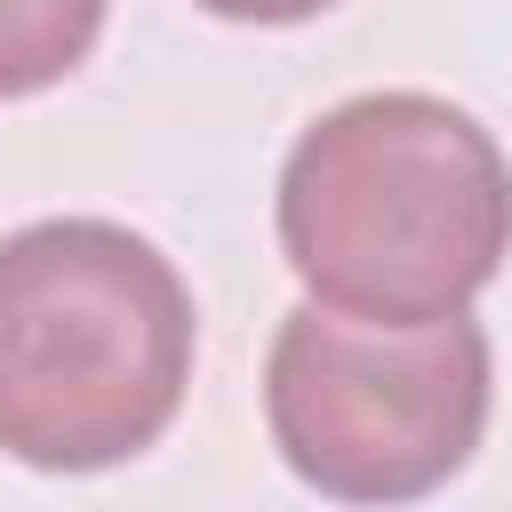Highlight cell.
<instances>
[{
    "instance_id": "cell-1",
    "label": "cell",
    "mask_w": 512,
    "mask_h": 512,
    "mask_svg": "<svg viewBox=\"0 0 512 512\" xmlns=\"http://www.w3.org/2000/svg\"><path fill=\"white\" fill-rule=\"evenodd\" d=\"M272 216L312 304L448 320L512 256V160L464 104L376 88L288 144Z\"/></svg>"
},
{
    "instance_id": "cell-2",
    "label": "cell",
    "mask_w": 512,
    "mask_h": 512,
    "mask_svg": "<svg viewBox=\"0 0 512 512\" xmlns=\"http://www.w3.org/2000/svg\"><path fill=\"white\" fill-rule=\"evenodd\" d=\"M192 288L128 224L48 216L0 240V456L104 472L152 448L192 384Z\"/></svg>"
},
{
    "instance_id": "cell-3",
    "label": "cell",
    "mask_w": 512,
    "mask_h": 512,
    "mask_svg": "<svg viewBox=\"0 0 512 512\" xmlns=\"http://www.w3.org/2000/svg\"><path fill=\"white\" fill-rule=\"evenodd\" d=\"M496 352L472 312L368 320L296 304L264 352V424L288 472L344 504H408L456 480L488 432Z\"/></svg>"
},
{
    "instance_id": "cell-4",
    "label": "cell",
    "mask_w": 512,
    "mask_h": 512,
    "mask_svg": "<svg viewBox=\"0 0 512 512\" xmlns=\"http://www.w3.org/2000/svg\"><path fill=\"white\" fill-rule=\"evenodd\" d=\"M96 32H104V0H0V104L80 72Z\"/></svg>"
},
{
    "instance_id": "cell-5",
    "label": "cell",
    "mask_w": 512,
    "mask_h": 512,
    "mask_svg": "<svg viewBox=\"0 0 512 512\" xmlns=\"http://www.w3.org/2000/svg\"><path fill=\"white\" fill-rule=\"evenodd\" d=\"M192 8H208L224 24H304V16H320L336 0H192Z\"/></svg>"
}]
</instances>
